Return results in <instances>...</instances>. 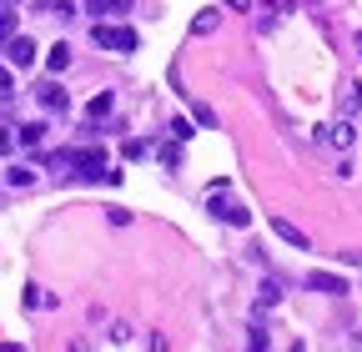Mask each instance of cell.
Instances as JSON below:
<instances>
[{
    "label": "cell",
    "mask_w": 362,
    "mask_h": 352,
    "mask_svg": "<svg viewBox=\"0 0 362 352\" xmlns=\"http://www.w3.org/2000/svg\"><path fill=\"white\" fill-rule=\"evenodd\" d=\"M216 25H221V16H216V11H211V6H206V11H197V16H192V35H211V30H216Z\"/></svg>",
    "instance_id": "8fae6325"
},
{
    "label": "cell",
    "mask_w": 362,
    "mask_h": 352,
    "mask_svg": "<svg viewBox=\"0 0 362 352\" xmlns=\"http://www.w3.org/2000/svg\"><path fill=\"white\" fill-rule=\"evenodd\" d=\"M86 11L96 16V20H116V16H126L131 6H126V0H86Z\"/></svg>",
    "instance_id": "ba28073f"
},
{
    "label": "cell",
    "mask_w": 362,
    "mask_h": 352,
    "mask_svg": "<svg viewBox=\"0 0 362 352\" xmlns=\"http://www.w3.org/2000/svg\"><path fill=\"white\" fill-rule=\"evenodd\" d=\"M317 141H332V146H337V151H347V146H352V141H357V131H352V121H347V116H342V121H337V126H322V131H317Z\"/></svg>",
    "instance_id": "5b68a950"
},
{
    "label": "cell",
    "mask_w": 362,
    "mask_h": 352,
    "mask_svg": "<svg viewBox=\"0 0 362 352\" xmlns=\"http://www.w3.org/2000/svg\"><path fill=\"white\" fill-rule=\"evenodd\" d=\"M307 287H312V292H327V297H342V292H347V282H342V277H332V272H312V277H307Z\"/></svg>",
    "instance_id": "9c48e42d"
},
{
    "label": "cell",
    "mask_w": 362,
    "mask_h": 352,
    "mask_svg": "<svg viewBox=\"0 0 362 352\" xmlns=\"http://www.w3.org/2000/svg\"><path fill=\"white\" fill-rule=\"evenodd\" d=\"M357 56H362V35H357Z\"/></svg>",
    "instance_id": "f1b7e54d"
},
{
    "label": "cell",
    "mask_w": 362,
    "mask_h": 352,
    "mask_svg": "<svg viewBox=\"0 0 362 352\" xmlns=\"http://www.w3.org/2000/svg\"><path fill=\"white\" fill-rule=\"evenodd\" d=\"M0 6H21V0H0Z\"/></svg>",
    "instance_id": "83f0119b"
},
{
    "label": "cell",
    "mask_w": 362,
    "mask_h": 352,
    "mask_svg": "<svg viewBox=\"0 0 362 352\" xmlns=\"http://www.w3.org/2000/svg\"><path fill=\"white\" fill-rule=\"evenodd\" d=\"M90 40H96L101 51H116V56H131V51H136V30H131V25H111V20H96V25H90Z\"/></svg>",
    "instance_id": "6da1fadb"
},
{
    "label": "cell",
    "mask_w": 362,
    "mask_h": 352,
    "mask_svg": "<svg viewBox=\"0 0 362 352\" xmlns=\"http://www.w3.org/2000/svg\"><path fill=\"white\" fill-rule=\"evenodd\" d=\"M192 116H197V121H202V126H216V111H211V106H202V101H197V106H192Z\"/></svg>",
    "instance_id": "7402d4cb"
},
{
    "label": "cell",
    "mask_w": 362,
    "mask_h": 352,
    "mask_svg": "<svg viewBox=\"0 0 362 352\" xmlns=\"http://www.w3.org/2000/svg\"><path fill=\"white\" fill-rule=\"evenodd\" d=\"M226 6H232V11H252V0H226Z\"/></svg>",
    "instance_id": "4316f807"
},
{
    "label": "cell",
    "mask_w": 362,
    "mask_h": 352,
    "mask_svg": "<svg viewBox=\"0 0 362 352\" xmlns=\"http://www.w3.org/2000/svg\"><path fill=\"white\" fill-rule=\"evenodd\" d=\"M76 176H81V182H106V156H101V146L76 151Z\"/></svg>",
    "instance_id": "3957f363"
},
{
    "label": "cell",
    "mask_w": 362,
    "mask_h": 352,
    "mask_svg": "<svg viewBox=\"0 0 362 352\" xmlns=\"http://www.w3.org/2000/svg\"><path fill=\"white\" fill-rule=\"evenodd\" d=\"M6 182H11V187H30V182H35V171H30V166H11V171H6Z\"/></svg>",
    "instance_id": "e0dca14e"
},
{
    "label": "cell",
    "mask_w": 362,
    "mask_h": 352,
    "mask_svg": "<svg viewBox=\"0 0 362 352\" xmlns=\"http://www.w3.org/2000/svg\"><path fill=\"white\" fill-rule=\"evenodd\" d=\"M66 166H76V151H51L45 156V171H66Z\"/></svg>",
    "instance_id": "9a60e30c"
},
{
    "label": "cell",
    "mask_w": 362,
    "mask_h": 352,
    "mask_svg": "<svg viewBox=\"0 0 362 352\" xmlns=\"http://www.w3.org/2000/svg\"><path fill=\"white\" fill-rule=\"evenodd\" d=\"M11 35H16V11L0 6V40H11Z\"/></svg>",
    "instance_id": "d6986e66"
},
{
    "label": "cell",
    "mask_w": 362,
    "mask_h": 352,
    "mask_svg": "<svg viewBox=\"0 0 362 352\" xmlns=\"http://www.w3.org/2000/svg\"><path fill=\"white\" fill-rule=\"evenodd\" d=\"M40 302H45V307H51L56 297H51V292H45V297H40V287H25V307H40Z\"/></svg>",
    "instance_id": "44dd1931"
},
{
    "label": "cell",
    "mask_w": 362,
    "mask_h": 352,
    "mask_svg": "<svg viewBox=\"0 0 362 352\" xmlns=\"http://www.w3.org/2000/svg\"><path fill=\"white\" fill-rule=\"evenodd\" d=\"M11 96H16V76L0 66V101H11Z\"/></svg>",
    "instance_id": "ffe728a7"
},
{
    "label": "cell",
    "mask_w": 362,
    "mask_h": 352,
    "mask_svg": "<svg viewBox=\"0 0 362 352\" xmlns=\"http://www.w3.org/2000/svg\"><path fill=\"white\" fill-rule=\"evenodd\" d=\"M16 131H21V136H16L21 146H40V141H45V126H40V121H30V126H16Z\"/></svg>",
    "instance_id": "5bb4252c"
},
{
    "label": "cell",
    "mask_w": 362,
    "mask_h": 352,
    "mask_svg": "<svg viewBox=\"0 0 362 352\" xmlns=\"http://www.w3.org/2000/svg\"><path fill=\"white\" fill-rule=\"evenodd\" d=\"M272 232H277L287 247H297V252H307V247H312V242H307V232H302V227H292L287 216H272Z\"/></svg>",
    "instance_id": "8992f818"
},
{
    "label": "cell",
    "mask_w": 362,
    "mask_h": 352,
    "mask_svg": "<svg viewBox=\"0 0 362 352\" xmlns=\"http://www.w3.org/2000/svg\"><path fill=\"white\" fill-rule=\"evenodd\" d=\"M6 56H11V66H30L35 61V40L30 35H11L6 40Z\"/></svg>",
    "instance_id": "52a82bcc"
},
{
    "label": "cell",
    "mask_w": 362,
    "mask_h": 352,
    "mask_svg": "<svg viewBox=\"0 0 362 352\" xmlns=\"http://www.w3.org/2000/svg\"><path fill=\"white\" fill-rule=\"evenodd\" d=\"M221 192H226V182H211V206H206V211H211V216H221L226 227H247V222H252V211H247V206H237V201H226Z\"/></svg>",
    "instance_id": "7a4b0ae2"
},
{
    "label": "cell",
    "mask_w": 362,
    "mask_h": 352,
    "mask_svg": "<svg viewBox=\"0 0 362 352\" xmlns=\"http://www.w3.org/2000/svg\"><path fill=\"white\" fill-rule=\"evenodd\" d=\"M277 302H282V282H272V277H267V282L257 287V307H277Z\"/></svg>",
    "instance_id": "4fadbf2b"
},
{
    "label": "cell",
    "mask_w": 362,
    "mask_h": 352,
    "mask_svg": "<svg viewBox=\"0 0 362 352\" xmlns=\"http://www.w3.org/2000/svg\"><path fill=\"white\" fill-rule=\"evenodd\" d=\"M11 146H16V136H11V131H0V156H6Z\"/></svg>",
    "instance_id": "484cf974"
},
{
    "label": "cell",
    "mask_w": 362,
    "mask_h": 352,
    "mask_svg": "<svg viewBox=\"0 0 362 352\" xmlns=\"http://www.w3.org/2000/svg\"><path fill=\"white\" fill-rule=\"evenodd\" d=\"M111 106H116V96H111V91H101V96H96V101H90L86 111H90V116H111Z\"/></svg>",
    "instance_id": "ac0fdd59"
},
{
    "label": "cell",
    "mask_w": 362,
    "mask_h": 352,
    "mask_svg": "<svg viewBox=\"0 0 362 352\" xmlns=\"http://www.w3.org/2000/svg\"><path fill=\"white\" fill-rule=\"evenodd\" d=\"M342 111H347V116L362 111V81H347V86H342Z\"/></svg>",
    "instance_id": "7c38bea8"
},
{
    "label": "cell",
    "mask_w": 362,
    "mask_h": 352,
    "mask_svg": "<svg viewBox=\"0 0 362 352\" xmlns=\"http://www.w3.org/2000/svg\"><path fill=\"white\" fill-rule=\"evenodd\" d=\"M35 96H40L45 111H56V116L71 106V96H66V86H61V81H40V86H35Z\"/></svg>",
    "instance_id": "277c9868"
},
{
    "label": "cell",
    "mask_w": 362,
    "mask_h": 352,
    "mask_svg": "<svg viewBox=\"0 0 362 352\" xmlns=\"http://www.w3.org/2000/svg\"><path fill=\"white\" fill-rule=\"evenodd\" d=\"M35 11H40V16H51V20H71V16H76L71 0H35Z\"/></svg>",
    "instance_id": "30bf717a"
},
{
    "label": "cell",
    "mask_w": 362,
    "mask_h": 352,
    "mask_svg": "<svg viewBox=\"0 0 362 352\" xmlns=\"http://www.w3.org/2000/svg\"><path fill=\"white\" fill-rule=\"evenodd\" d=\"M247 342L262 352V347H267V327H247Z\"/></svg>",
    "instance_id": "cb8c5ba5"
},
{
    "label": "cell",
    "mask_w": 362,
    "mask_h": 352,
    "mask_svg": "<svg viewBox=\"0 0 362 352\" xmlns=\"http://www.w3.org/2000/svg\"><path fill=\"white\" fill-rule=\"evenodd\" d=\"M111 342H116V347H121V342H131V327H126V322H116V327H111Z\"/></svg>",
    "instance_id": "d4e9b609"
},
{
    "label": "cell",
    "mask_w": 362,
    "mask_h": 352,
    "mask_svg": "<svg viewBox=\"0 0 362 352\" xmlns=\"http://www.w3.org/2000/svg\"><path fill=\"white\" fill-rule=\"evenodd\" d=\"M166 131H171V136H176V141H192V126H187V121H171Z\"/></svg>",
    "instance_id": "603a6c76"
},
{
    "label": "cell",
    "mask_w": 362,
    "mask_h": 352,
    "mask_svg": "<svg viewBox=\"0 0 362 352\" xmlns=\"http://www.w3.org/2000/svg\"><path fill=\"white\" fill-rule=\"evenodd\" d=\"M45 66H51V71H66V66H71V46H51V56H45Z\"/></svg>",
    "instance_id": "2e32d148"
}]
</instances>
